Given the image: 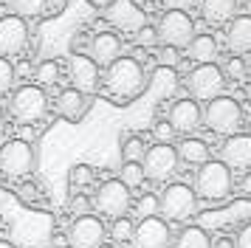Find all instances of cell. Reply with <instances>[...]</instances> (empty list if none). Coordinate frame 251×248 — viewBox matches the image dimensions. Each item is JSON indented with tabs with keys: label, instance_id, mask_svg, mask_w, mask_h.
I'll return each instance as SVG.
<instances>
[{
	"label": "cell",
	"instance_id": "5b68a950",
	"mask_svg": "<svg viewBox=\"0 0 251 248\" xmlns=\"http://www.w3.org/2000/svg\"><path fill=\"white\" fill-rule=\"evenodd\" d=\"M37 167V149L25 138H9L6 144H0V172L9 178L23 180L28 178Z\"/></svg>",
	"mask_w": 251,
	"mask_h": 248
},
{
	"label": "cell",
	"instance_id": "30bf717a",
	"mask_svg": "<svg viewBox=\"0 0 251 248\" xmlns=\"http://www.w3.org/2000/svg\"><path fill=\"white\" fill-rule=\"evenodd\" d=\"M186 88L192 93V99H215L223 93L226 88V74H223V68H217L215 62H206V65H195L189 71V76H186Z\"/></svg>",
	"mask_w": 251,
	"mask_h": 248
},
{
	"label": "cell",
	"instance_id": "f907efd6",
	"mask_svg": "<svg viewBox=\"0 0 251 248\" xmlns=\"http://www.w3.org/2000/svg\"><path fill=\"white\" fill-rule=\"evenodd\" d=\"M99 248H113V246H99Z\"/></svg>",
	"mask_w": 251,
	"mask_h": 248
},
{
	"label": "cell",
	"instance_id": "83f0119b",
	"mask_svg": "<svg viewBox=\"0 0 251 248\" xmlns=\"http://www.w3.org/2000/svg\"><path fill=\"white\" fill-rule=\"evenodd\" d=\"M144 152H147L144 138H138V135H127L125 141H122V161H138V164H141Z\"/></svg>",
	"mask_w": 251,
	"mask_h": 248
},
{
	"label": "cell",
	"instance_id": "74e56055",
	"mask_svg": "<svg viewBox=\"0 0 251 248\" xmlns=\"http://www.w3.org/2000/svg\"><path fill=\"white\" fill-rule=\"evenodd\" d=\"M234 248H251V223H246L240 228L237 240H234Z\"/></svg>",
	"mask_w": 251,
	"mask_h": 248
},
{
	"label": "cell",
	"instance_id": "6da1fadb",
	"mask_svg": "<svg viewBox=\"0 0 251 248\" xmlns=\"http://www.w3.org/2000/svg\"><path fill=\"white\" fill-rule=\"evenodd\" d=\"M102 88L113 101H122L125 104V101H133L144 93V88H147V74H144V68H141L138 59H133V56H119V59H113L110 65L104 68Z\"/></svg>",
	"mask_w": 251,
	"mask_h": 248
},
{
	"label": "cell",
	"instance_id": "d4e9b609",
	"mask_svg": "<svg viewBox=\"0 0 251 248\" xmlns=\"http://www.w3.org/2000/svg\"><path fill=\"white\" fill-rule=\"evenodd\" d=\"M152 85H155V90H158V96H167V93H172L175 90V85H178V76H175V68H167L161 65L155 74H152V79H150Z\"/></svg>",
	"mask_w": 251,
	"mask_h": 248
},
{
	"label": "cell",
	"instance_id": "8d00e7d4",
	"mask_svg": "<svg viewBox=\"0 0 251 248\" xmlns=\"http://www.w3.org/2000/svg\"><path fill=\"white\" fill-rule=\"evenodd\" d=\"M226 74L231 79H243V76H246V62H243V59H228Z\"/></svg>",
	"mask_w": 251,
	"mask_h": 248
},
{
	"label": "cell",
	"instance_id": "8992f818",
	"mask_svg": "<svg viewBox=\"0 0 251 248\" xmlns=\"http://www.w3.org/2000/svg\"><path fill=\"white\" fill-rule=\"evenodd\" d=\"M155 31H158L161 45H172V48L183 51V48L189 45V40L195 37V20L189 17V11L167 9L164 14H161Z\"/></svg>",
	"mask_w": 251,
	"mask_h": 248
},
{
	"label": "cell",
	"instance_id": "c3c4849f",
	"mask_svg": "<svg viewBox=\"0 0 251 248\" xmlns=\"http://www.w3.org/2000/svg\"><path fill=\"white\" fill-rule=\"evenodd\" d=\"M246 11H249V17H251V0H249V3H246Z\"/></svg>",
	"mask_w": 251,
	"mask_h": 248
},
{
	"label": "cell",
	"instance_id": "b9f144b4",
	"mask_svg": "<svg viewBox=\"0 0 251 248\" xmlns=\"http://www.w3.org/2000/svg\"><path fill=\"white\" fill-rule=\"evenodd\" d=\"M88 3H91L93 9H99V11H104V9H110V6H113L116 0H88Z\"/></svg>",
	"mask_w": 251,
	"mask_h": 248
},
{
	"label": "cell",
	"instance_id": "e575fe53",
	"mask_svg": "<svg viewBox=\"0 0 251 248\" xmlns=\"http://www.w3.org/2000/svg\"><path fill=\"white\" fill-rule=\"evenodd\" d=\"M152 135H155V141H161V144H170L172 138H175V130H172L170 122H155Z\"/></svg>",
	"mask_w": 251,
	"mask_h": 248
},
{
	"label": "cell",
	"instance_id": "f35d334b",
	"mask_svg": "<svg viewBox=\"0 0 251 248\" xmlns=\"http://www.w3.org/2000/svg\"><path fill=\"white\" fill-rule=\"evenodd\" d=\"M164 9H181V11H186V9H192L195 6V0H158Z\"/></svg>",
	"mask_w": 251,
	"mask_h": 248
},
{
	"label": "cell",
	"instance_id": "484cf974",
	"mask_svg": "<svg viewBox=\"0 0 251 248\" xmlns=\"http://www.w3.org/2000/svg\"><path fill=\"white\" fill-rule=\"evenodd\" d=\"M59 82V62L57 59H43L37 65V85L40 88H51Z\"/></svg>",
	"mask_w": 251,
	"mask_h": 248
},
{
	"label": "cell",
	"instance_id": "f546056e",
	"mask_svg": "<svg viewBox=\"0 0 251 248\" xmlns=\"http://www.w3.org/2000/svg\"><path fill=\"white\" fill-rule=\"evenodd\" d=\"M133 228H136V223L130 220V217H116L113 225H110V237H113L116 243H130L133 240Z\"/></svg>",
	"mask_w": 251,
	"mask_h": 248
},
{
	"label": "cell",
	"instance_id": "cb8c5ba5",
	"mask_svg": "<svg viewBox=\"0 0 251 248\" xmlns=\"http://www.w3.org/2000/svg\"><path fill=\"white\" fill-rule=\"evenodd\" d=\"M119 180H122L130 192H133V189H138V186H141L147 178H144V169H141V164H138V161H125V164H122V169H119Z\"/></svg>",
	"mask_w": 251,
	"mask_h": 248
},
{
	"label": "cell",
	"instance_id": "836d02e7",
	"mask_svg": "<svg viewBox=\"0 0 251 248\" xmlns=\"http://www.w3.org/2000/svg\"><path fill=\"white\" fill-rule=\"evenodd\" d=\"M178 59H181V51H178V48H172V45H161V51H158V62L161 65L175 68L178 65Z\"/></svg>",
	"mask_w": 251,
	"mask_h": 248
},
{
	"label": "cell",
	"instance_id": "3957f363",
	"mask_svg": "<svg viewBox=\"0 0 251 248\" xmlns=\"http://www.w3.org/2000/svg\"><path fill=\"white\" fill-rule=\"evenodd\" d=\"M231 186H234V178H231V169L223 161H206L195 172L192 189L203 200H226L231 195Z\"/></svg>",
	"mask_w": 251,
	"mask_h": 248
},
{
	"label": "cell",
	"instance_id": "8fae6325",
	"mask_svg": "<svg viewBox=\"0 0 251 248\" xmlns=\"http://www.w3.org/2000/svg\"><path fill=\"white\" fill-rule=\"evenodd\" d=\"M136 248H170L172 246V228L170 223L152 214V217H141L133 228V240H130Z\"/></svg>",
	"mask_w": 251,
	"mask_h": 248
},
{
	"label": "cell",
	"instance_id": "681fc988",
	"mask_svg": "<svg viewBox=\"0 0 251 248\" xmlns=\"http://www.w3.org/2000/svg\"><path fill=\"white\" fill-rule=\"evenodd\" d=\"M246 93H249V96H251V85H249V88H246Z\"/></svg>",
	"mask_w": 251,
	"mask_h": 248
},
{
	"label": "cell",
	"instance_id": "603a6c76",
	"mask_svg": "<svg viewBox=\"0 0 251 248\" xmlns=\"http://www.w3.org/2000/svg\"><path fill=\"white\" fill-rule=\"evenodd\" d=\"M9 6H12V14H17V17L37 20V17H43L46 0H9Z\"/></svg>",
	"mask_w": 251,
	"mask_h": 248
},
{
	"label": "cell",
	"instance_id": "e0dca14e",
	"mask_svg": "<svg viewBox=\"0 0 251 248\" xmlns=\"http://www.w3.org/2000/svg\"><path fill=\"white\" fill-rule=\"evenodd\" d=\"M54 107H57L59 119L76 124V122H82V119H85V113H88V107H91V96H85V93H82V90H76V88H62L57 93Z\"/></svg>",
	"mask_w": 251,
	"mask_h": 248
},
{
	"label": "cell",
	"instance_id": "1f68e13d",
	"mask_svg": "<svg viewBox=\"0 0 251 248\" xmlns=\"http://www.w3.org/2000/svg\"><path fill=\"white\" fill-rule=\"evenodd\" d=\"M136 214L138 217H152V214H158V195H141L136 200Z\"/></svg>",
	"mask_w": 251,
	"mask_h": 248
},
{
	"label": "cell",
	"instance_id": "d6986e66",
	"mask_svg": "<svg viewBox=\"0 0 251 248\" xmlns=\"http://www.w3.org/2000/svg\"><path fill=\"white\" fill-rule=\"evenodd\" d=\"M237 11V0H201V17L209 25H226Z\"/></svg>",
	"mask_w": 251,
	"mask_h": 248
},
{
	"label": "cell",
	"instance_id": "816d5d0a",
	"mask_svg": "<svg viewBox=\"0 0 251 248\" xmlns=\"http://www.w3.org/2000/svg\"><path fill=\"white\" fill-rule=\"evenodd\" d=\"M0 3H6V0H0Z\"/></svg>",
	"mask_w": 251,
	"mask_h": 248
},
{
	"label": "cell",
	"instance_id": "f1b7e54d",
	"mask_svg": "<svg viewBox=\"0 0 251 248\" xmlns=\"http://www.w3.org/2000/svg\"><path fill=\"white\" fill-rule=\"evenodd\" d=\"M14 79H17V71H14L12 59L0 56V96H6V93L14 90Z\"/></svg>",
	"mask_w": 251,
	"mask_h": 248
},
{
	"label": "cell",
	"instance_id": "9c48e42d",
	"mask_svg": "<svg viewBox=\"0 0 251 248\" xmlns=\"http://www.w3.org/2000/svg\"><path fill=\"white\" fill-rule=\"evenodd\" d=\"M178 149L172 144H161L155 141L152 147H147V152L141 158V169H144V178L155 180V183H164L170 180L175 172H178Z\"/></svg>",
	"mask_w": 251,
	"mask_h": 248
},
{
	"label": "cell",
	"instance_id": "4316f807",
	"mask_svg": "<svg viewBox=\"0 0 251 248\" xmlns=\"http://www.w3.org/2000/svg\"><path fill=\"white\" fill-rule=\"evenodd\" d=\"M93 178H96V172H93L91 164H74L68 172V180L74 189H88L93 183Z\"/></svg>",
	"mask_w": 251,
	"mask_h": 248
},
{
	"label": "cell",
	"instance_id": "bcb514c9",
	"mask_svg": "<svg viewBox=\"0 0 251 248\" xmlns=\"http://www.w3.org/2000/svg\"><path fill=\"white\" fill-rule=\"evenodd\" d=\"M246 76H251V59L246 62Z\"/></svg>",
	"mask_w": 251,
	"mask_h": 248
},
{
	"label": "cell",
	"instance_id": "7bdbcfd3",
	"mask_svg": "<svg viewBox=\"0 0 251 248\" xmlns=\"http://www.w3.org/2000/svg\"><path fill=\"white\" fill-rule=\"evenodd\" d=\"M240 189H243V195H251V172H246V175H243V180H240Z\"/></svg>",
	"mask_w": 251,
	"mask_h": 248
},
{
	"label": "cell",
	"instance_id": "ab89813d",
	"mask_svg": "<svg viewBox=\"0 0 251 248\" xmlns=\"http://www.w3.org/2000/svg\"><path fill=\"white\" fill-rule=\"evenodd\" d=\"M17 195H20L23 200H34V198H37V186H34V183H20Z\"/></svg>",
	"mask_w": 251,
	"mask_h": 248
},
{
	"label": "cell",
	"instance_id": "f6af8a7d",
	"mask_svg": "<svg viewBox=\"0 0 251 248\" xmlns=\"http://www.w3.org/2000/svg\"><path fill=\"white\" fill-rule=\"evenodd\" d=\"M0 248H14V246L9 243V240H0Z\"/></svg>",
	"mask_w": 251,
	"mask_h": 248
},
{
	"label": "cell",
	"instance_id": "44dd1931",
	"mask_svg": "<svg viewBox=\"0 0 251 248\" xmlns=\"http://www.w3.org/2000/svg\"><path fill=\"white\" fill-rule=\"evenodd\" d=\"M175 149H178V161L189 164V167H201L209 161V144L203 138H183Z\"/></svg>",
	"mask_w": 251,
	"mask_h": 248
},
{
	"label": "cell",
	"instance_id": "ee69618b",
	"mask_svg": "<svg viewBox=\"0 0 251 248\" xmlns=\"http://www.w3.org/2000/svg\"><path fill=\"white\" fill-rule=\"evenodd\" d=\"M3 124H6V113H3V107H0V130H3Z\"/></svg>",
	"mask_w": 251,
	"mask_h": 248
},
{
	"label": "cell",
	"instance_id": "d6a6232c",
	"mask_svg": "<svg viewBox=\"0 0 251 248\" xmlns=\"http://www.w3.org/2000/svg\"><path fill=\"white\" fill-rule=\"evenodd\" d=\"M91 198H88V195H76V198H71V203H68V209L74 214H76V217H82V214H91Z\"/></svg>",
	"mask_w": 251,
	"mask_h": 248
},
{
	"label": "cell",
	"instance_id": "7402d4cb",
	"mask_svg": "<svg viewBox=\"0 0 251 248\" xmlns=\"http://www.w3.org/2000/svg\"><path fill=\"white\" fill-rule=\"evenodd\" d=\"M172 248H212V240L201 225H186L172 240Z\"/></svg>",
	"mask_w": 251,
	"mask_h": 248
},
{
	"label": "cell",
	"instance_id": "7c38bea8",
	"mask_svg": "<svg viewBox=\"0 0 251 248\" xmlns=\"http://www.w3.org/2000/svg\"><path fill=\"white\" fill-rule=\"evenodd\" d=\"M104 237H107V228H104V223L96 214L74 217V223L68 228L71 248H99V246H104Z\"/></svg>",
	"mask_w": 251,
	"mask_h": 248
},
{
	"label": "cell",
	"instance_id": "52a82bcc",
	"mask_svg": "<svg viewBox=\"0 0 251 248\" xmlns=\"http://www.w3.org/2000/svg\"><path fill=\"white\" fill-rule=\"evenodd\" d=\"M93 206L104 217H110V220L125 217L130 212V206H133V192L127 189L119 178H110V180H104V183H99V189L93 195Z\"/></svg>",
	"mask_w": 251,
	"mask_h": 248
},
{
	"label": "cell",
	"instance_id": "5bb4252c",
	"mask_svg": "<svg viewBox=\"0 0 251 248\" xmlns=\"http://www.w3.org/2000/svg\"><path fill=\"white\" fill-rule=\"evenodd\" d=\"M68 74H71V88L82 90L85 96H93L99 85H102V74L99 65L93 62L88 54H74L68 59Z\"/></svg>",
	"mask_w": 251,
	"mask_h": 248
},
{
	"label": "cell",
	"instance_id": "7dc6e473",
	"mask_svg": "<svg viewBox=\"0 0 251 248\" xmlns=\"http://www.w3.org/2000/svg\"><path fill=\"white\" fill-rule=\"evenodd\" d=\"M130 3H133V6H141V3H147V0H130Z\"/></svg>",
	"mask_w": 251,
	"mask_h": 248
},
{
	"label": "cell",
	"instance_id": "ac0fdd59",
	"mask_svg": "<svg viewBox=\"0 0 251 248\" xmlns=\"http://www.w3.org/2000/svg\"><path fill=\"white\" fill-rule=\"evenodd\" d=\"M88 56H91L93 62L99 68H107L113 59L122 56V37L116 31H99L91 37V45H88Z\"/></svg>",
	"mask_w": 251,
	"mask_h": 248
},
{
	"label": "cell",
	"instance_id": "277c9868",
	"mask_svg": "<svg viewBox=\"0 0 251 248\" xmlns=\"http://www.w3.org/2000/svg\"><path fill=\"white\" fill-rule=\"evenodd\" d=\"M203 124L217 135H234L243 127V107L231 96H215L203 107Z\"/></svg>",
	"mask_w": 251,
	"mask_h": 248
},
{
	"label": "cell",
	"instance_id": "d590c367",
	"mask_svg": "<svg viewBox=\"0 0 251 248\" xmlns=\"http://www.w3.org/2000/svg\"><path fill=\"white\" fill-rule=\"evenodd\" d=\"M68 9V0H46V9H43V17H48V20H54V17H59L62 11Z\"/></svg>",
	"mask_w": 251,
	"mask_h": 248
},
{
	"label": "cell",
	"instance_id": "ba28073f",
	"mask_svg": "<svg viewBox=\"0 0 251 248\" xmlns=\"http://www.w3.org/2000/svg\"><path fill=\"white\" fill-rule=\"evenodd\" d=\"M198 206V195L189 183H170L164 186L158 198V212L164 214V220H186Z\"/></svg>",
	"mask_w": 251,
	"mask_h": 248
},
{
	"label": "cell",
	"instance_id": "ffe728a7",
	"mask_svg": "<svg viewBox=\"0 0 251 248\" xmlns=\"http://www.w3.org/2000/svg\"><path fill=\"white\" fill-rule=\"evenodd\" d=\"M186 54L192 62L198 65H206V62H215L217 54H220V48H217V40L212 34H195L189 45H186Z\"/></svg>",
	"mask_w": 251,
	"mask_h": 248
},
{
	"label": "cell",
	"instance_id": "60d3db41",
	"mask_svg": "<svg viewBox=\"0 0 251 248\" xmlns=\"http://www.w3.org/2000/svg\"><path fill=\"white\" fill-rule=\"evenodd\" d=\"M212 248H234V240L231 237H217L215 243H212Z\"/></svg>",
	"mask_w": 251,
	"mask_h": 248
},
{
	"label": "cell",
	"instance_id": "2e32d148",
	"mask_svg": "<svg viewBox=\"0 0 251 248\" xmlns=\"http://www.w3.org/2000/svg\"><path fill=\"white\" fill-rule=\"evenodd\" d=\"M220 161L231 172L234 169H251V135L249 133H234L228 135L220 147Z\"/></svg>",
	"mask_w": 251,
	"mask_h": 248
},
{
	"label": "cell",
	"instance_id": "4fadbf2b",
	"mask_svg": "<svg viewBox=\"0 0 251 248\" xmlns=\"http://www.w3.org/2000/svg\"><path fill=\"white\" fill-rule=\"evenodd\" d=\"M28 45V20L17 14L0 17V56H17Z\"/></svg>",
	"mask_w": 251,
	"mask_h": 248
},
{
	"label": "cell",
	"instance_id": "7a4b0ae2",
	"mask_svg": "<svg viewBox=\"0 0 251 248\" xmlns=\"http://www.w3.org/2000/svg\"><path fill=\"white\" fill-rule=\"evenodd\" d=\"M48 93L40 85H20L12 90V99H9V113L14 116L17 124H37L46 119L48 113Z\"/></svg>",
	"mask_w": 251,
	"mask_h": 248
},
{
	"label": "cell",
	"instance_id": "4dcf8cb0",
	"mask_svg": "<svg viewBox=\"0 0 251 248\" xmlns=\"http://www.w3.org/2000/svg\"><path fill=\"white\" fill-rule=\"evenodd\" d=\"M161 40H158V31H155V25H150V23H144V25H138L136 28V45L138 48H155Z\"/></svg>",
	"mask_w": 251,
	"mask_h": 248
},
{
	"label": "cell",
	"instance_id": "9a60e30c",
	"mask_svg": "<svg viewBox=\"0 0 251 248\" xmlns=\"http://www.w3.org/2000/svg\"><path fill=\"white\" fill-rule=\"evenodd\" d=\"M167 122L172 124L175 133L189 135L203 124V107L198 104V99H178V101H172Z\"/></svg>",
	"mask_w": 251,
	"mask_h": 248
}]
</instances>
